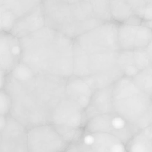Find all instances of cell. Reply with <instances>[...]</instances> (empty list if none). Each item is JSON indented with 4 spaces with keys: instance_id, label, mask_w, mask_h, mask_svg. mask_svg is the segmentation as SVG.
Returning <instances> with one entry per match:
<instances>
[{
    "instance_id": "obj_20",
    "label": "cell",
    "mask_w": 152,
    "mask_h": 152,
    "mask_svg": "<svg viewBox=\"0 0 152 152\" xmlns=\"http://www.w3.org/2000/svg\"><path fill=\"white\" fill-rule=\"evenodd\" d=\"M9 75L19 81L27 80L35 75L28 67L21 62L15 66Z\"/></svg>"
},
{
    "instance_id": "obj_29",
    "label": "cell",
    "mask_w": 152,
    "mask_h": 152,
    "mask_svg": "<svg viewBox=\"0 0 152 152\" xmlns=\"http://www.w3.org/2000/svg\"><path fill=\"white\" fill-rule=\"evenodd\" d=\"M151 118H152V100H151Z\"/></svg>"
},
{
    "instance_id": "obj_28",
    "label": "cell",
    "mask_w": 152,
    "mask_h": 152,
    "mask_svg": "<svg viewBox=\"0 0 152 152\" xmlns=\"http://www.w3.org/2000/svg\"><path fill=\"white\" fill-rule=\"evenodd\" d=\"M58 1H62L69 3H74L79 2L86 1V0H58Z\"/></svg>"
},
{
    "instance_id": "obj_6",
    "label": "cell",
    "mask_w": 152,
    "mask_h": 152,
    "mask_svg": "<svg viewBox=\"0 0 152 152\" xmlns=\"http://www.w3.org/2000/svg\"><path fill=\"white\" fill-rule=\"evenodd\" d=\"M27 130L10 116L1 133L0 152H28Z\"/></svg>"
},
{
    "instance_id": "obj_2",
    "label": "cell",
    "mask_w": 152,
    "mask_h": 152,
    "mask_svg": "<svg viewBox=\"0 0 152 152\" xmlns=\"http://www.w3.org/2000/svg\"><path fill=\"white\" fill-rule=\"evenodd\" d=\"M66 79L34 75L19 81L9 74L4 89L11 100L10 116L27 130L51 122L54 110L65 97Z\"/></svg>"
},
{
    "instance_id": "obj_21",
    "label": "cell",
    "mask_w": 152,
    "mask_h": 152,
    "mask_svg": "<svg viewBox=\"0 0 152 152\" xmlns=\"http://www.w3.org/2000/svg\"><path fill=\"white\" fill-rule=\"evenodd\" d=\"M134 58L136 66L139 71L151 66L149 55L145 49L134 50Z\"/></svg>"
},
{
    "instance_id": "obj_19",
    "label": "cell",
    "mask_w": 152,
    "mask_h": 152,
    "mask_svg": "<svg viewBox=\"0 0 152 152\" xmlns=\"http://www.w3.org/2000/svg\"><path fill=\"white\" fill-rule=\"evenodd\" d=\"M152 40V29L141 24L137 31L134 50L145 49Z\"/></svg>"
},
{
    "instance_id": "obj_12",
    "label": "cell",
    "mask_w": 152,
    "mask_h": 152,
    "mask_svg": "<svg viewBox=\"0 0 152 152\" xmlns=\"http://www.w3.org/2000/svg\"><path fill=\"white\" fill-rule=\"evenodd\" d=\"M43 0H0L3 12L17 21L42 4Z\"/></svg>"
},
{
    "instance_id": "obj_27",
    "label": "cell",
    "mask_w": 152,
    "mask_h": 152,
    "mask_svg": "<svg viewBox=\"0 0 152 152\" xmlns=\"http://www.w3.org/2000/svg\"><path fill=\"white\" fill-rule=\"evenodd\" d=\"M145 50L147 51L149 55V58H150V61H151V65L152 67V40L151 42L149 44V45L145 48Z\"/></svg>"
},
{
    "instance_id": "obj_9",
    "label": "cell",
    "mask_w": 152,
    "mask_h": 152,
    "mask_svg": "<svg viewBox=\"0 0 152 152\" xmlns=\"http://www.w3.org/2000/svg\"><path fill=\"white\" fill-rule=\"evenodd\" d=\"M45 26V18L42 4L28 14L18 19L10 33L17 38L20 39Z\"/></svg>"
},
{
    "instance_id": "obj_23",
    "label": "cell",
    "mask_w": 152,
    "mask_h": 152,
    "mask_svg": "<svg viewBox=\"0 0 152 152\" xmlns=\"http://www.w3.org/2000/svg\"><path fill=\"white\" fill-rule=\"evenodd\" d=\"M11 109V100L5 89L0 90V115L8 116Z\"/></svg>"
},
{
    "instance_id": "obj_26",
    "label": "cell",
    "mask_w": 152,
    "mask_h": 152,
    "mask_svg": "<svg viewBox=\"0 0 152 152\" xmlns=\"http://www.w3.org/2000/svg\"><path fill=\"white\" fill-rule=\"evenodd\" d=\"M7 116L0 115V133L5 127L7 123Z\"/></svg>"
},
{
    "instance_id": "obj_4",
    "label": "cell",
    "mask_w": 152,
    "mask_h": 152,
    "mask_svg": "<svg viewBox=\"0 0 152 152\" xmlns=\"http://www.w3.org/2000/svg\"><path fill=\"white\" fill-rule=\"evenodd\" d=\"M45 26L74 39L104 23L96 18L88 0L69 3L43 0Z\"/></svg>"
},
{
    "instance_id": "obj_24",
    "label": "cell",
    "mask_w": 152,
    "mask_h": 152,
    "mask_svg": "<svg viewBox=\"0 0 152 152\" xmlns=\"http://www.w3.org/2000/svg\"><path fill=\"white\" fill-rule=\"evenodd\" d=\"M9 74L0 68V90L4 89L7 83Z\"/></svg>"
},
{
    "instance_id": "obj_11",
    "label": "cell",
    "mask_w": 152,
    "mask_h": 152,
    "mask_svg": "<svg viewBox=\"0 0 152 152\" xmlns=\"http://www.w3.org/2000/svg\"><path fill=\"white\" fill-rule=\"evenodd\" d=\"M112 86L96 90L85 110V117L93 118L102 114L113 113Z\"/></svg>"
},
{
    "instance_id": "obj_3",
    "label": "cell",
    "mask_w": 152,
    "mask_h": 152,
    "mask_svg": "<svg viewBox=\"0 0 152 152\" xmlns=\"http://www.w3.org/2000/svg\"><path fill=\"white\" fill-rule=\"evenodd\" d=\"M19 40L20 62L35 75L65 79L74 75V39L45 26Z\"/></svg>"
},
{
    "instance_id": "obj_30",
    "label": "cell",
    "mask_w": 152,
    "mask_h": 152,
    "mask_svg": "<svg viewBox=\"0 0 152 152\" xmlns=\"http://www.w3.org/2000/svg\"><path fill=\"white\" fill-rule=\"evenodd\" d=\"M0 139H1V133H0Z\"/></svg>"
},
{
    "instance_id": "obj_7",
    "label": "cell",
    "mask_w": 152,
    "mask_h": 152,
    "mask_svg": "<svg viewBox=\"0 0 152 152\" xmlns=\"http://www.w3.org/2000/svg\"><path fill=\"white\" fill-rule=\"evenodd\" d=\"M21 53L19 39L10 33H0V68L10 74L20 62Z\"/></svg>"
},
{
    "instance_id": "obj_17",
    "label": "cell",
    "mask_w": 152,
    "mask_h": 152,
    "mask_svg": "<svg viewBox=\"0 0 152 152\" xmlns=\"http://www.w3.org/2000/svg\"><path fill=\"white\" fill-rule=\"evenodd\" d=\"M93 14L102 22L112 21L110 11V0H88Z\"/></svg>"
},
{
    "instance_id": "obj_10",
    "label": "cell",
    "mask_w": 152,
    "mask_h": 152,
    "mask_svg": "<svg viewBox=\"0 0 152 152\" xmlns=\"http://www.w3.org/2000/svg\"><path fill=\"white\" fill-rule=\"evenodd\" d=\"M94 90L81 78L73 75L67 79L65 96L86 110L90 102Z\"/></svg>"
},
{
    "instance_id": "obj_15",
    "label": "cell",
    "mask_w": 152,
    "mask_h": 152,
    "mask_svg": "<svg viewBox=\"0 0 152 152\" xmlns=\"http://www.w3.org/2000/svg\"><path fill=\"white\" fill-rule=\"evenodd\" d=\"M110 11L112 21L121 24L135 15L127 0H110Z\"/></svg>"
},
{
    "instance_id": "obj_8",
    "label": "cell",
    "mask_w": 152,
    "mask_h": 152,
    "mask_svg": "<svg viewBox=\"0 0 152 152\" xmlns=\"http://www.w3.org/2000/svg\"><path fill=\"white\" fill-rule=\"evenodd\" d=\"M84 117V109L65 96L54 110L51 122L61 126H75L80 124Z\"/></svg>"
},
{
    "instance_id": "obj_22",
    "label": "cell",
    "mask_w": 152,
    "mask_h": 152,
    "mask_svg": "<svg viewBox=\"0 0 152 152\" xmlns=\"http://www.w3.org/2000/svg\"><path fill=\"white\" fill-rule=\"evenodd\" d=\"M136 16L142 20L145 11L152 8V0H127Z\"/></svg>"
},
{
    "instance_id": "obj_1",
    "label": "cell",
    "mask_w": 152,
    "mask_h": 152,
    "mask_svg": "<svg viewBox=\"0 0 152 152\" xmlns=\"http://www.w3.org/2000/svg\"><path fill=\"white\" fill-rule=\"evenodd\" d=\"M118 25L104 22L74 39V75L94 92L124 76L119 61Z\"/></svg>"
},
{
    "instance_id": "obj_25",
    "label": "cell",
    "mask_w": 152,
    "mask_h": 152,
    "mask_svg": "<svg viewBox=\"0 0 152 152\" xmlns=\"http://www.w3.org/2000/svg\"><path fill=\"white\" fill-rule=\"evenodd\" d=\"M95 140L94 136L90 134L85 135L83 139L84 144L88 146H93L95 142Z\"/></svg>"
},
{
    "instance_id": "obj_5",
    "label": "cell",
    "mask_w": 152,
    "mask_h": 152,
    "mask_svg": "<svg viewBox=\"0 0 152 152\" xmlns=\"http://www.w3.org/2000/svg\"><path fill=\"white\" fill-rule=\"evenodd\" d=\"M113 112L137 130L152 125V96L132 78L123 76L112 86Z\"/></svg>"
},
{
    "instance_id": "obj_13",
    "label": "cell",
    "mask_w": 152,
    "mask_h": 152,
    "mask_svg": "<svg viewBox=\"0 0 152 152\" xmlns=\"http://www.w3.org/2000/svg\"><path fill=\"white\" fill-rule=\"evenodd\" d=\"M126 145L127 152H152V124L137 131Z\"/></svg>"
},
{
    "instance_id": "obj_14",
    "label": "cell",
    "mask_w": 152,
    "mask_h": 152,
    "mask_svg": "<svg viewBox=\"0 0 152 152\" xmlns=\"http://www.w3.org/2000/svg\"><path fill=\"white\" fill-rule=\"evenodd\" d=\"M140 25L132 24L128 22L119 24L118 42L120 50H134L136 34L138 26Z\"/></svg>"
},
{
    "instance_id": "obj_18",
    "label": "cell",
    "mask_w": 152,
    "mask_h": 152,
    "mask_svg": "<svg viewBox=\"0 0 152 152\" xmlns=\"http://www.w3.org/2000/svg\"><path fill=\"white\" fill-rule=\"evenodd\" d=\"M132 78L141 90L152 96V66L139 71Z\"/></svg>"
},
{
    "instance_id": "obj_16",
    "label": "cell",
    "mask_w": 152,
    "mask_h": 152,
    "mask_svg": "<svg viewBox=\"0 0 152 152\" xmlns=\"http://www.w3.org/2000/svg\"><path fill=\"white\" fill-rule=\"evenodd\" d=\"M119 61L124 76L133 78L139 72L135 64L134 51L120 50Z\"/></svg>"
}]
</instances>
